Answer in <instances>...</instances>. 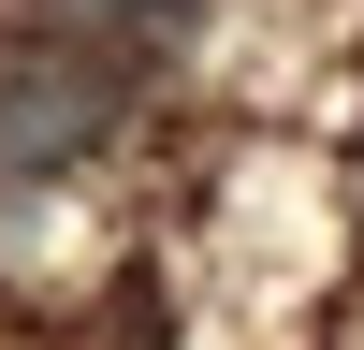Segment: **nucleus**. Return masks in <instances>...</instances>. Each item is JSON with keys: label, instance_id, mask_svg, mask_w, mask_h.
<instances>
[{"label": "nucleus", "instance_id": "nucleus-2", "mask_svg": "<svg viewBox=\"0 0 364 350\" xmlns=\"http://www.w3.org/2000/svg\"><path fill=\"white\" fill-rule=\"evenodd\" d=\"M29 29H73V44H161V29H190V0H15Z\"/></svg>", "mask_w": 364, "mask_h": 350}, {"label": "nucleus", "instance_id": "nucleus-1", "mask_svg": "<svg viewBox=\"0 0 364 350\" xmlns=\"http://www.w3.org/2000/svg\"><path fill=\"white\" fill-rule=\"evenodd\" d=\"M117 117H132V73H117L102 44H73V29H0V190H44V175L102 161Z\"/></svg>", "mask_w": 364, "mask_h": 350}]
</instances>
